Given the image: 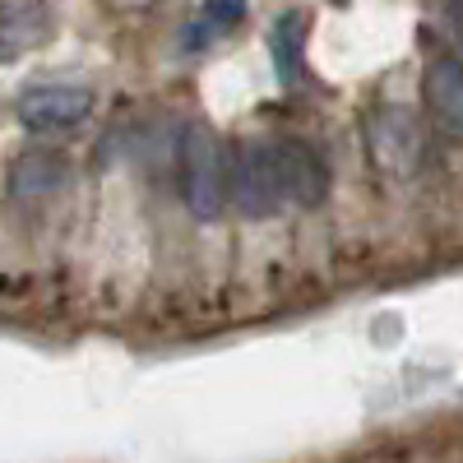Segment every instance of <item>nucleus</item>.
<instances>
[{
    "label": "nucleus",
    "mask_w": 463,
    "mask_h": 463,
    "mask_svg": "<svg viewBox=\"0 0 463 463\" xmlns=\"http://www.w3.org/2000/svg\"><path fill=\"white\" fill-rule=\"evenodd\" d=\"M274 158H279L283 200L297 209H320L329 195V167L320 153L306 139H274Z\"/></svg>",
    "instance_id": "obj_6"
},
{
    "label": "nucleus",
    "mask_w": 463,
    "mask_h": 463,
    "mask_svg": "<svg viewBox=\"0 0 463 463\" xmlns=\"http://www.w3.org/2000/svg\"><path fill=\"white\" fill-rule=\"evenodd\" d=\"M274 65H279V80L283 84H297L301 80V43H306V14L292 10V14H279L274 24Z\"/></svg>",
    "instance_id": "obj_7"
},
{
    "label": "nucleus",
    "mask_w": 463,
    "mask_h": 463,
    "mask_svg": "<svg viewBox=\"0 0 463 463\" xmlns=\"http://www.w3.org/2000/svg\"><path fill=\"white\" fill-rule=\"evenodd\" d=\"M181 204L190 218L213 222L227 209V148L213 135V126L195 121L181 135Z\"/></svg>",
    "instance_id": "obj_1"
},
{
    "label": "nucleus",
    "mask_w": 463,
    "mask_h": 463,
    "mask_svg": "<svg viewBox=\"0 0 463 463\" xmlns=\"http://www.w3.org/2000/svg\"><path fill=\"white\" fill-rule=\"evenodd\" d=\"M366 153H371L375 172H384V176H399V181L417 176V167H421V121L399 102L375 107L366 116Z\"/></svg>",
    "instance_id": "obj_3"
},
{
    "label": "nucleus",
    "mask_w": 463,
    "mask_h": 463,
    "mask_svg": "<svg viewBox=\"0 0 463 463\" xmlns=\"http://www.w3.org/2000/svg\"><path fill=\"white\" fill-rule=\"evenodd\" d=\"M227 204H237L241 218H274L283 200V181H279V158H274V139H241L227 148Z\"/></svg>",
    "instance_id": "obj_2"
},
{
    "label": "nucleus",
    "mask_w": 463,
    "mask_h": 463,
    "mask_svg": "<svg viewBox=\"0 0 463 463\" xmlns=\"http://www.w3.org/2000/svg\"><path fill=\"white\" fill-rule=\"evenodd\" d=\"M70 163L61 158V153H28V158H19L14 176H10V190L14 195H43V190L61 185L70 172Z\"/></svg>",
    "instance_id": "obj_8"
},
{
    "label": "nucleus",
    "mask_w": 463,
    "mask_h": 463,
    "mask_svg": "<svg viewBox=\"0 0 463 463\" xmlns=\"http://www.w3.org/2000/svg\"><path fill=\"white\" fill-rule=\"evenodd\" d=\"M19 121L33 135H65L80 130L93 116V89L84 84H33L19 93Z\"/></svg>",
    "instance_id": "obj_4"
},
{
    "label": "nucleus",
    "mask_w": 463,
    "mask_h": 463,
    "mask_svg": "<svg viewBox=\"0 0 463 463\" xmlns=\"http://www.w3.org/2000/svg\"><path fill=\"white\" fill-rule=\"evenodd\" d=\"M246 19V0H204L200 5V37H222Z\"/></svg>",
    "instance_id": "obj_9"
},
{
    "label": "nucleus",
    "mask_w": 463,
    "mask_h": 463,
    "mask_svg": "<svg viewBox=\"0 0 463 463\" xmlns=\"http://www.w3.org/2000/svg\"><path fill=\"white\" fill-rule=\"evenodd\" d=\"M421 102L436 139L449 148H463V61L458 56H431L421 70Z\"/></svg>",
    "instance_id": "obj_5"
}]
</instances>
